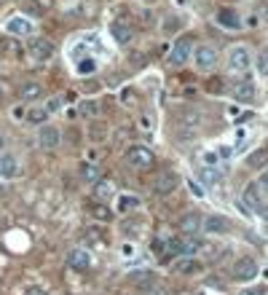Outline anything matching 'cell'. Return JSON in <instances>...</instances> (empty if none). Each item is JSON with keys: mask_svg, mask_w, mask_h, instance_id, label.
<instances>
[{"mask_svg": "<svg viewBox=\"0 0 268 295\" xmlns=\"http://www.w3.org/2000/svg\"><path fill=\"white\" fill-rule=\"evenodd\" d=\"M225 67H228V73H233V75H244L247 70L252 67V54H250V49H244V46H233V49L228 51Z\"/></svg>", "mask_w": 268, "mask_h": 295, "instance_id": "obj_1", "label": "cell"}, {"mask_svg": "<svg viewBox=\"0 0 268 295\" xmlns=\"http://www.w3.org/2000/svg\"><path fill=\"white\" fill-rule=\"evenodd\" d=\"M231 274H233V279L241 282V285H247V282H252V279H258V274H260V266H258V260L250 258V255H241V258L233 260V266H231Z\"/></svg>", "mask_w": 268, "mask_h": 295, "instance_id": "obj_2", "label": "cell"}, {"mask_svg": "<svg viewBox=\"0 0 268 295\" xmlns=\"http://www.w3.org/2000/svg\"><path fill=\"white\" fill-rule=\"evenodd\" d=\"M193 38H188V35H182V38H177L174 41V46H172V51H169V57H166V62L169 64H174V67H180V64H185L188 59H191V54H193Z\"/></svg>", "mask_w": 268, "mask_h": 295, "instance_id": "obj_3", "label": "cell"}, {"mask_svg": "<svg viewBox=\"0 0 268 295\" xmlns=\"http://www.w3.org/2000/svg\"><path fill=\"white\" fill-rule=\"evenodd\" d=\"M123 156H126L129 167H134V169H150L153 167V153H150V148H145V145H129Z\"/></svg>", "mask_w": 268, "mask_h": 295, "instance_id": "obj_4", "label": "cell"}, {"mask_svg": "<svg viewBox=\"0 0 268 295\" xmlns=\"http://www.w3.org/2000/svg\"><path fill=\"white\" fill-rule=\"evenodd\" d=\"M27 54L32 62H49L51 57H54V43L49 41V38H32L27 43Z\"/></svg>", "mask_w": 268, "mask_h": 295, "instance_id": "obj_5", "label": "cell"}, {"mask_svg": "<svg viewBox=\"0 0 268 295\" xmlns=\"http://www.w3.org/2000/svg\"><path fill=\"white\" fill-rule=\"evenodd\" d=\"M150 188H153L156 196H169L174 188H177V175H174L172 169L156 172V175H153V182H150Z\"/></svg>", "mask_w": 268, "mask_h": 295, "instance_id": "obj_6", "label": "cell"}, {"mask_svg": "<svg viewBox=\"0 0 268 295\" xmlns=\"http://www.w3.org/2000/svg\"><path fill=\"white\" fill-rule=\"evenodd\" d=\"M231 231V220L223 218V215H207L201 218V234H209V236H223Z\"/></svg>", "mask_w": 268, "mask_h": 295, "instance_id": "obj_7", "label": "cell"}, {"mask_svg": "<svg viewBox=\"0 0 268 295\" xmlns=\"http://www.w3.org/2000/svg\"><path fill=\"white\" fill-rule=\"evenodd\" d=\"M62 142V134L56 126H49V123H41L38 129V148L41 150H56Z\"/></svg>", "mask_w": 268, "mask_h": 295, "instance_id": "obj_8", "label": "cell"}, {"mask_svg": "<svg viewBox=\"0 0 268 295\" xmlns=\"http://www.w3.org/2000/svg\"><path fill=\"white\" fill-rule=\"evenodd\" d=\"M193 62H196V67H199L201 73H212L214 64H217V51L209 49V46H199L196 54H193Z\"/></svg>", "mask_w": 268, "mask_h": 295, "instance_id": "obj_9", "label": "cell"}, {"mask_svg": "<svg viewBox=\"0 0 268 295\" xmlns=\"http://www.w3.org/2000/svg\"><path fill=\"white\" fill-rule=\"evenodd\" d=\"M241 201H244L247 207L252 209V212H263V191H260V185L258 182H250V185L241 191Z\"/></svg>", "mask_w": 268, "mask_h": 295, "instance_id": "obj_10", "label": "cell"}, {"mask_svg": "<svg viewBox=\"0 0 268 295\" xmlns=\"http://www.w3.org/2000/svg\"><path fill=\"white\" fill-rule=\"evenodd\" d=\"M67 266L70 268H75V271H86V268L91 266V252L89 250H83V247H75V250H70L67 252Z\"/></svg>", "mask_w": 268, "mask_h": 295, "instance_id": "obj_11", "label": "cell"}, {"mask_svg": "<svg viewBox=\"0 0 268 295\" xmlns=\"http://www.w3.org/2000/svg\"><path fill=\"white\" fill-rule=\"evenodd\" d=\"M32 22L27 16H11L8 22H5V32L8 35H16V38H22V35H32Z\"/></svg>", "mask_w": 268, "mask_h": 295, "instance_id": "obj_12", "label": "cell"}, {"mask_svg": "<svg viewBox=\"0 0 268 295\" xmlns=\"http://www.w3.org/2000/svg\"><path fill=\"white\" fill-rule=\"evenodd\" d=\"M91 196H94V201H100V204H107V201L115 196V182L113 180H97Z\"/></svg>", "mask_w": 268, "mask_h": 295, "instance_id": "obj_13", "label": "cell"}, {"mask_svg": "<svg viewBox=\"0 0 268 295\" xmlns=\"http://www.w3.org/2000/svg\"><path fill=\"white\" fill-rule=\"evenodd\" d=\"M172 271L174 274H185V277H196V274L204 271V266H201L196 258H180V260L172 263Z\"/></svg>", "mask_w": 268, "mask_h": 295, "instance_id": "obj_14", "label": "cell"}, {"mask_svg": "<svg viewBox=\"0 0 268 295\" xmlns=\"http://www.w3.org/2000/svg\"><path fill=\"white\" fill-rule=\"evenodd\" d=\"M129 282L137 285L140 290H148V287L159 285V274H156V271H132V274H129Z\"/></svg>", "mask_w": 268, "mask_h": 295, "instance_id": "obj_15", "label": "cell"}, {"mask_svg": "<svg viewBox=\"0 0 268 295\" xmlns=\"http://www.w3.org/2000/svg\"><path fill=\"white\" fill-rule=\"evenodd\" d=\"M214 22H217L220 27H225V30H239L241 27V19H239V14L233 8H220L217 16H214Z\"/></svg>", "mask_w": 268, "mask_h": 295, "instance_id": "obj_16", "label": "cell"}, {"mask_svg": "<svg viewBox=\"0 0 268 295\" xmlns=\"http://www.w3.org/2000/svg\"><path fill=\"white\" fill-rule=\"evenodd\" d=\"M231 97L236 102H250L252 97H255V83L252 81H239V83H233L231 86Z\"/></svg>", "mask_w": 268, "mask_h": 295, "instance_id": "obj_17", "label": "cell"}, {"mask_svg": "<svg viewBox=\"0 0 268 295\" xmlns=\"http://www.w3.org/2000/svg\"><path fill=\"white\" fill-rule=\"evenodd\" d=\"M180 231L185 236H199L201 234V215L199 212H188L185 218L180 220Z\"/></svg>", "mask_w": 268, "mask_h": 295, "instance_id": "obj_18", "label": "cell"}, {"mask_svg": "<svg viewBox=\"0 0 268 295\" xmlns=\"http://www.w3.org/2000/svg\"><path fill=\"white\" fill-rule=\"evenodd\" d=\"M110 35H113V41L118 46H126L129 41H132V27L123 22H113L110 24Z\"/></svg>", "mask_w": 268, "mask_h": 295, "instance_id": "obj_19", "label": "cell"}, {"mask_svg": "<svg viewBox=\"0 0 268 295\" xmlns=\"http://www.w3.org/2000/svg\"><path fill=\"white\" fill-rule=\"evenodd\" d=\"M41 94H43V86H41V83H35V81H24V83H19V97H22L24 102L38 100Z\"/></svg>", "mask_w": 268, "mask_h": 295, "instance_id": "obj_20", "label": "cell"}, {"mask_svg": "<svg viewBox=\"0 0 268 295\" xmlns=\"http://www.w3.org/2000/svg\"><path fill=\"white\" fill-rule=\"evenodd\" d=\"M19 175V161L14 156H0V177H5V180H14Z\"/></svg>", "mask_w": 268, "mask_h": 295, "instance_id": "obj_21", "label": "cell"}, {"mask_svg": "<svg viewBox=\"0 0 268 295\" xmlns=\"http://www.w3.org/2000/svg\"><path fill=\"white\" fill-rule=\"evenodd\" d=\"M78 177H81L83 182H97L100 180V167H97L94 161H83L81 169H78Z\"/></svg>", "mask_w": 268, "mask_h": 295, "instance_id": "obj_22", "label": "cell"}, {"mask_svg": "<svg viewBox=\"0 0 268 295\" xmlns=\"http://www.w3.org/2000/svg\"><path fill=\"white\" fill-rule=\"evenodd\" d=\"M247 167L250 169H266L268 167V148H258L255 153L247 156Z\"/></svg>", "mask_w": 268, "mask_h": 295, "instance_id": "obj_23", "label": "cell"}, {"mask_svg": "<svg viewBox=\"0 0 268 295\" xmlns=\"http://www.w3.org/2000/svg\"><path fill=\"white\" fill-rule=\"evenodd\" d=\"M140 196H118V204H115V209H118V212H134V209H140Z\"/></svg>", "mask_w": 268, "mask_h": 295, "instance_id": "obj_24", "label": "cell"}, {"mask_svg": "<svg viewBox=\"0 0 268 295\" xmlns=\"http://www.w3.org/2000/svg\"><path fill=\"white\" fill-rule=\"evenodd\" d=\"M78 113H81L83 118H97V116H100V102H97V100L78 102Z\"/></svg>", "mask_w": 268, "mask_h": 295, "instance_id": "obj_25", "label": "cell"}, {"mask_svg": "<svg viewBox=\"0 0 268 295\" xmlns=\"http://www.w3.org/2000/svg\"><path fill=\"white\" fill-rule=\"evenodd\" d=\"M46 118H49V110L43 108V105H35V108H30L27 110V116H24V121H30V123H46Z\"/></svg>", "mask_w": 268, "mask_h": 295, "instance_id": "obj_26", "label": "cell"}, {"mask_svg": "<svg viewBox=\"0 0 268 295\" xmlns=\"http://www.w3.org/2000/svg\"><path fill=\"white\" fill-rule=\"evenodd\" d=\"M89 137L94 142H102V140H107V126H102L100 121L97 123H91V129H89Z\"/></svg>", "mask_w": 268, "mask_h": 295, "instance_id": "obj_27", "label": "cell"}, {"mask_svg": "<svg viewBox=\"0 0 268 295\" xmlns=\"http://www.w3.org/2000/svg\"><path fill=\"white\" fill-rule=\"evenodd\" d=\"M75 70H78V75H91V73L97 70V62H94L91 57H86V59H81V62H78Z\"/></svg>", "mask_w": 268, "mask_h": 295, "instance_id": "obj_28", "label": "cell"}, {"mask_svg": "<svg viewBox=\"0 0 268 295\" xmlns=\"http://www.w3.org/2000/svg\"><path fill=\"white\" fill-rule=\"evenodd\" d=\"M180 27H182V19L180 16H169L164 22V27H161V32H164V35H172V32H177Z\"/></svg>", "mask_w": 268, "mask_h": 295, "instance_id": "obj_29", "label": "cell"}, {"mask_svg": "<svg viewBox=\"0 0 268 295\" xmlns=\"http://www.w3.org/2000/svg\"><path fill=\"white\" fill-rule=\"evenodd\" d=\"M255 16H258V22H268V0H260L255 5Z\"/></svg>", "mask_w": 268, "mask_h": 295, "instance_id": "obj_30", "label": "cell"}, {"mask_svg": "<svg viewBox=\"0 0 268 295\" xmlns=\"http://www.w3.org/2000/svg\"><path fill=\"white\" fill-rule=\"evenodd\" d=\"M201 161H204V167H217L220 156L214 153V150H204V153H201Z\"/></svg>", "mask_w": 268, "mask_h": 295, "instance_id": "obj_31", "label": "cell"}, {"mask_svg": "<svg viewBox=\"0 0 268 295\" xmlns=\"http://www.w3.org/2000/svg\"><path fill=\"white\" fill-rule=\"evenodd\" d=\"M150 250L159 255V258H164V255H166V241L164 239H153V241H150Z\"/></svg>", "mask_w": 268, "mask_h": 295, "instance_id": "obj_32", "label": "cell"}, {"mask_svg": "<svg viewBox=\"0 0 268 295\" xmlns=\"http://www.w3.org/2000/svg\"><path fill=\"white\" fill-rule=\"evenodd\" d=\"M140 129H142L145 134L153 132V118H150L148 113H142V116H140Z\"/></svg>", "mask_w": 268, "mask_h": 295, "instance_id": "obj_33", "label": "cell"}, {"mask_svg": "<svg viewBox=\"0 0 268 295\" xmlns=\"http://www.w3.org/2000/svg\"><path fill=\"white\" fill-rule=\"evenodd\" d=\"M94 218L97 220H110V218H113V212L107 209V204H100V207L94 209Z\"/></svg>", "mask_w": 268, "mask_h": 295, "instance_id": "obj_34", "label": "cell"}, {"mask_svg": "<svg viewBox=\"0 0 268 295\" xmlns=\"http://www.w3.org/2000/svg\"><path fill=\"white\" fill-rule=\"evenodd\" d=\"M62 108V97H51V100H49V105H46V110H49V116L51 113H56V110H59Z\"/></svg>", "mask_w": 268, "mask_h": 295, "instance_id": "obj_35", "label": "cell"}, {"mask_svg": "<svg viewBox=\"0 0 268 295\" xmlns=\"http://www.w3.org/2000/svg\"><path fill=\"white\" fill-rule=\"evenodd\" d=\"M255 182L260 185V191H263V193H268V167L263 169V172H260V177H258Z\"/></svg>", "mask_w": 268, "mask_h": 295, "instance_id": "obj_36", "label": "cell"}, {"mask_svg": "<svg viewBox=\"0 0 268 295\" xmlns=\"http://www.w3.org/2000/svg\"><path fill=\"white\" fill-rule=\"evenodd\" d=\"M188 188H191V193L196 196V199H204V188H201V185H199V182L188 180Z\"/></svg>", "mask_w": 268, "mask_h": 295, "instance_id": "obj_37", "label": "cell"}, {"mask_svg": "<svg viewBox=\"0 0 268 295\" xmlns=\"http://www.w3.org/2000/svg\"><path fill=\"white\" fill-rule=\"evenodd\" d=\"M201 177H204L207 182H214L220 175H217V172H212V167H204V169H201Z\"/></svg>", "mask_w": 268, "mask_h": 295, "instance_id": "obj_38", "label": "cell"}, {"mask_svg": "<svg viewBox=\"0 0 268 295\" xmlns=\"http://www.w3.org/2000/svg\"><path fill=\"white\" fill-rule=\"evenodd\" d=\"M11 116H14V121H24V116H27V110H24L22 105H16V108L11 110Z\"/></svg>", "mask_w": 268, "mask_h": 295, "instance_id": "obj_39", "label": "cell"}, {"mask_svg": "<svg viewBox=\"0 0 268 295\" xmlns=\"http://www.w3.org/2000/svg\"><path fill=\"white\" fill-rule=\"evenodd\" d=\"M258 73L260 75H268V57H260L258 59Z\"/></svg>", "mask_w": 268, "mask_h": 295, "instance_id": "obj_40", "label": "cell"}, {"mask_svg": "<svg viewBox=\"0 0 268 295\" xmlns=\"http://www.w3.org/2000/svg\"><path fill=\"white\" fill-rule=\"evenodd\" d=\"M24 11H27V14H32V16H38V14H41V5H38V3H24Z\"/></svg>", "mask_w": 268, "mask_h": 295, "instance_id": "obj_41", "label": "cell"}, {"mask_svg": "<svg viewBox=\"0 0 268 295\" xmlns=\"http://www.w3.org/2000/svg\"><path fill=\"white\" fill-rule=\"evenodd\" d=\"M121 102H123V105L134 102V91H132V89H123V91H121Z\"/></svg>", "mask_w": 268, "mask_h": 295, "instance_id": "obj_42", "label": "cell"}, {"mask_svg": "<svg viewBox=\"0 0 268 295\" xmlns=\"http://www.w3.org/2000/svg\"><path fill=\"white\" fill-rule=\"evenodd\" d=\"M134 252H137L134 244H123V247H121V255H123V258H134Z\"/></svg>", "mask_w": 268, "mask_h": 295, "instance_id": "obj_43", "label": "cell"}, {"mask_svg": "<svg viewBox=\"0 0 268 295\" xmlns=\"http://www.w3.org/2000/svg\"><path fill=\"white\" fill-rule=\"evenodd\" d=\"M24 295H46V293H43V287H30Z\"/></svg>", "mask_w": 268, "mask_h": 295, "instance_id": "obj_44", "label": "cell"}, {"mask_svg": "<svg viewBox=\"0 0 268 295\" xmlns=\"http://www.w3.org/2000/svg\"><path fill=\"white\" fill-rule=\"evenodd\" d=\"M217 156H223V159H228V156H231V148L228 145H220V153Z\"/></svg>", "mask_w": 268, "mask_h": 295, "instance_id": "obj_45", "label": "cell"}, {"mask_svg": "<svg viewBox=\"0 0 268 295\" xmlns=\"http://www.w3.org/2000/svg\"><path fill=\"white\" fill-rule=\"evenodd\" d=\"M247 24H250V27H258V16H255V14H252L250 19H247Z\"/></svg>", "mask_w": 268, "mask_h": 295, "instance_id": "obj_46", "label": "cell"}, {"mask_svg": "<svg viewBox=\"0 0 268 295\" xmlns=\"http://www.w3.org/2000/svg\"><path fill=\"white\" fill-rule=\"evenodd\" d=\"M5 94V86H3V81H0V97H3Z\"/></svg>", "mask_w": 268, "mask_h": 295, "instance_id": "obj_47", "label": "cell"}, {"mask_svg": "<svg viewBox=\"0 0 268 295\" xmlns=\"http://www.w3.org/2000/svg\"><path fill=\"white\" fill-rule=\"evenodd\" d=\"M263 277H266V279H268V268H263Z\"/></svg>", "mask_w": 268, "mask_h": 295, "instance_id": "obj_48", "label": "cell"}, {"mask_svg": "<svg viewBox=\"0 0 268 295\" xmlns=\"http://www.w3.org/2000/svg\"><path fill=\"white\" fill-rule=\"evenodd\" d=\"M3 145H5V140H3V137H0V148H3Z\"/></svg>", "mask_w": 268, "mask_h": 295, "instance_id": "obj_49", "label": "cell"}, {"mask_svg": "<svg viewBox=\"0 0 268 295\" xmlns=\"http://www.w3.org/2000/svg\"><path fill=\"white\" fill-rule=\"evenodd\" d=\"M177 3H180V5H185V0H177Z\"/></svg>", "mask_w": 268, "mask_h": 295, "instance_id": "obj_50", "label": "cell"}]
</instances>
